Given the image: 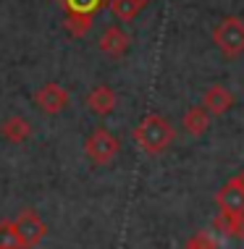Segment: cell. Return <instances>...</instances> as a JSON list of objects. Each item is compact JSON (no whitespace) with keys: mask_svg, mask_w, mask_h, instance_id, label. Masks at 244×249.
I'll list each match as a JSON object with an SVG mask.
<instances>
[{"mask_svg":"<svg viewBox=\"0 0 244 249\" xmlns=\"http://www.w3.org/2000/svg\"><path fill=\"white\" fill-rule=\"evenodd\" d=\"M13 226H16V233H19V239H21V247L24 249L39 247V241L47 236L45 220L39 218L37 210H32V207H24V210L13 218Z\"/></svg>","mask_w":244,"mask_h":249,"instance_id":"277c9868","label":"cell"},{"mask_svg":"<svg viewBox=\"0 0 244 249\" xmlns=\"http://www.w3.org/2000/svg\"><path fill=\"white\" fill-rule=\"evenodd\" d=\"M173 139H176V131H173L171 121L163 118V116H155V113L145 116L139 121V126L134 129V142H137L139 150L147 152V155L166 152L168 147L173 144Z\"/></svg>","mask_w":244,"mask_h":249,"instance_id":"6da1fadb","label":"cell"},{"mask_svg":"<svg viewBox=\"0 0 244 249\" xmlns=\"http://www.w3.org/2000/svg\"><path fill=\"white\" fill-rule=\"evenodd\" d=\"M181 126H184V131L192 134V137H202V134L210 129V113H207L202 105L189 107V110L184 113V121H181Z\"/></svg>","mask_w":244,"mask_h":249,"instance_id":"7c38bea8","label":"cell"},{"mask_svg":"<svg viewBox=\"0 0 244 249\" xmlns=\"http://www.w3.org/2000/svg\"><path fill=\"white\" fill-rule=\"evenodd\" d=\"M116 103H118L116 92L108 84H97L90 95H87V107H90L94 116H111V113L116 110Z\"/></svg>","mask_w":244,"mask_h":249,"instance_id":"9c48e42d","label":"cell"},{"mask_svg":"<svg viewBox=\"0 0 244 249\" xmlns=\"http://www.w3.org/2000/svg\"><path fill=\"white\" fill-rule=\"evenodd\" d=\"M0 137L11 144H21L32 137V124L21 116H11L0 124Z\"/></svg>","mask_w":244,"mask_h":249,"instance_id":"30bf717a","label":"cell"},{"mask_svg":"<svg viewBox=\"0 0 244 249\" xmlns=\"http://www.w3.org/2000/svg\"><path fill=\"white\" fill-rule=\"evenodd\" d=\"M0 249H24L13 220H3V223H0Z\"/></svg>","mask_w":244,"mask_h":249,"instance_id":"9a60e30c","label":"cell"},{"mask_svg":"<svg viewBox=\"0 0 244 249\" xmlns=\"http://www.w3.org/2000/svg\"><path fill=\"white\" fill-rule=\"evenodd\" d=\"M181 249H218V244H215V239L210 236V233L197 231V233H192V236L184 241Z\"/></svg>","mask_w":244,"mask_h":249,"instance_id":"e0dca14e","label":"cell"},{"mask_svg":"<svg viewBox=\"0 0 244 249\" xmlns=\"http://www.w3.org/2000/svg\"><path fill=\"white\" fill-rule=\"evenodd\" d=\"M152 0H111V11L118 21H134L139 11H145Z\"/></svg>","mask_w":244,"mask_h":249,"instance_id":"4fadbf2b","label":"cell"},{"mask_svg":"<svg viewBox=\"0 0 244 249\" xmlns=\"http://www.w3.org/2000/svg\"><path fill=\"white\" fill-rule=\"evenodd\" d=\"M215 205L221 213H244V171L221 186L215 194Z\"/></svg>","mask_w":244,"mask_h":249,"instance_id":"8992f818","label":"cell"},{"mask_svg":"<svg viewBox=\"0 0 244 249\" xmlns=\"http://www.w3.org/2000/svg\"><path fill=\"white\" fill-rule=\"evenodd\" d=\"M63 26H66V32H69L71 37L81 39V37L90 35V29H92V16H90V13H66Z\"/></svg>","mask_w":244,"mask_h":249,"instance_id":"5bb4252c","label":"cell"},{"mask_svg":"<svg viewBox=\"0 0 244 249\" xmlns=\"http://www.w3.org/2000/svg\"><path fill=\"white\" fill-rule=\"evenodd\" d=\"M60 3L69 13H90V16H94V11H100L105 5V0H60Z\"/></svg>","mask_w":244,"mask_h":249,"instance_id":"2e32d148","label":"cell"},{"mask_svg":"<svg viewBox=\"0 0 244 249\" xmlns=\"http://www.w3.org/2000/svg\"><path fill=\"white\" fill-rule=\"evenodd\" d=\"M213 226H215V231L223 233V236L244 241V213H221L218 210Z\"/></svg>","mask_w":244,"mask_h":249,"instance_id":"8fae6325","label":"cell"},{"mask_svg":"<svg viewBox=\"0 0 244 249\" xmlns=\"http://www.w3.org/2000/svg\"><path fill=\"white\" fill-rule=\"evenodd\" d=\"M69 103H71V95L56 82L42 84L35 92V105H37L39 113H45V116H58V113H63L66 107H69Z\"/></svg>","mask_w":244,"mask_h":249,"instance_id":"5b68a950","label":"cell"},{"mask_svg":"<svg viewBox=\"0 0 244 249\" xmlns=\"http://www.w3.org/2000/svg\"><path fill=\"white\" fill-rule=\"evenodd\" d=\"M129 45H131V39L121 26H108L103 32V37H100V50L105 53L108 58H124Z\"/></svg>","mask_w":244,"mask_h":249,"instance_id":"52a82bcc","label":"cell"},{"mask_svg":"<svg viewBox=\"0 0 244 249\" xmlns=\"http://www.w3.org/2000/svg\"><path fill=\"white\" fill-rule=\"evenodd\" d=\"M231 105H234V95L223 84L207 87L205 97H202V107H205L210 116H223V113L231 110Z\"/></svg>","mask_w":244,"mask_h":249,"instance_id":"ba28073f","label":"cell"},{"mask_svg":"<svg viewBox=\"0 0 244 249\" xmlns=\"http://www.w3.org/2000/svg\"><path fill=\"white\" fill-rule=\"evenodd\" d=\"M121 142L113 131H108L105 126H97L90 137L84 139V155L92 160L94 165H108L118 158Z\"/></svg>","mask_w":244,"mask_h":249,"instance_id":"3957f363","label":"cell"},{"mask_svg":"<svg viewBox=\"0 0 244 249\" xmlns=\"http://www.w3.org/2000/svg\"><path fill=\"white\" fill-rule=\"evenodd\" d=\"M213 42L226 58H239L244 53V21L239 16L221 18L218 26L213 29Z\"/></svg>","mask_w":244,"mask_h":249,"instance_id":"7a4b0ae2","label":"cell"}]
</instances>
